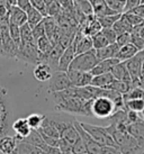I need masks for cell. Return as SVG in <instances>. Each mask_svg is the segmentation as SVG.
Masks as SVG:
<instances>
[{
    "instance_id": "6da1fadb",
    "label": "cell",
    "mask_w": 144,
    "mask_h": 154,
    "mask_svg": "<svg viewBox=\"0 0 144 154\" xmlns=\"http://www.w3.org/2000/svg\"><path fill=\"white\" fill-rule=\"evenodd\" d=\"M106 128L122 154H135L142 149L137 141L127 132L126 127H118L110 123Z\"/></svg>"
},
{
    "instance_id": "7a4b0ae2",
    "label": "cell",
    "mask_w": 144,
    "mask_h": 154,
    "mask_svg": "<svg viewBox=\"0 0 144 154\" xmlns=\"http://www.w3.org/2000/svg\"><path fill=\"white\" fill-rule=\"evenodd\" d=\"M92 100H83L77 96L64 99L61 103H55V109L58 111H63L73 115L92 116Z\"/></svg>"
},
{
    "instance_id": "3957f363",
    "label": "cell",
    "mask_w": 144,
    "mask_h": 154,
    "mask_svg": "<svg viewBox=\"0 0 144 154\" xmlns=\"http://www.w3.org/2000/svg\"><path fill=\"white\" fill-rule=\"evenodd\" d=\"M80 125L82 126V128L85 129L86 132L88 133L90 136L92 137L99 145H102V147L104 146L117 147L116 144H115L114 140H113V137L110 136V134L108 133L106 127L98 126V125L88 124V123H82V122H80Z\"/></svg>"
},
{
    "instance_id": "277c9868",
    "label": "cell",
    "mask_w": 144,
    "mask_h": 154,
    "mask_svg": "<svg viewBox=\"0 0 144 154\" xmlns=\"http://www.w3.org/2000/svg\"><path fill=\"white\" fill-rule=\"evenodd\" d=\"M118 111L115 103L109 98L106 97H99V98L93 99L92 101V116L96 118L108 119L110 116H113Z\"/></svg>"
},
{
    "instance_id": "5b68a950",
    "label": "cell",
    "mask_w": 144,
    "mask_h": 154,
    "mask_svg": "<svg viewBox=\"0 0 144 154\" xmlns=\"http://www.w3.org/2000/svg\"><path fill=\"white\" fill-rule=\"evenodd\" d=\"M98 59L96 56V50L79 54L74 57V60L72 61L71 65L69 70H77V71H82V72H91L96 65L98 64ZM68 70V71H69Z\"/></svg>"
},
{
    "instance_id": "8992f818",
    "label": "cell",
    "mask_w": 144,
    "mask_h": 154,
    "mask_svg": "<svg viewBox=\"0 0 144 154\" xmlns=\"http://www.w3.org/2000/svg\"><path fill=\"white\" fill-rule=\"evenodd\" d=\"M39 55L36 43H20L18 47L16 59L30 64H39Z\"/></svg>"
},
{
    "instance_id": "52a82bcc",
    "label": "cell",
    "mask_w": 144,
    "mask_h": 154,
    "mask_svg": "<svg viewBox=\"0 0 144 154\" xmlns=\"http://www.w3.org/2000/svg\"><path fill=\"white\" fill-rule=\"evenodd\" d=\"M144 62V51H140L135 56H133L132 59L125 61L124 63L126 65L127 70L130 72V75L133 81V88L137 87V83L140 81V75L142 72V66Z\"/></svg>"
},
{
    "instance_id": "ba28073f",
    "label": "cell",
    "mask_w": 144,
    "mask_h": 154,
    "mask_svg": "<svg viewBox=\"0 0 144 154\" xmlns=\"http://www.w3.org/2000/svg\"><path fill=\"white\" fill-rule=\"evenodd\" d=\"M49 82H50L49 83V92L51 94L67 90L72 87V83L69 79L68 73L62 72V71H54L51 80Z\"/></svg>"
},
{
    "instance_id": "9c48e42d",
    "label": "cell",
    "mask_w": 144,
    "mask_h": 154,
    "mask_svg": "<svg viewBox=\"0 0 144 154\" xmlns=\"http://www.w3.org/2000/svg\"><path fill=\"white\" fill-rule=\"evenodd\" d=\"M9 129V109L6 90L0 88V138L7 135Z\"/></svg>"
},
{
    "instance_id": "30bf717a",
    "label": "cell",
    "mask_w": 144,
    "mask_h": 154,
    "mask_svg": "<svg viewBox=\"0 0 144 154\" xmlns=\"http://www.w3.org/2000/svg\"><path fill=\"white\" fill-rule=\"evenodd\" d=\"M73 124H74V126H76L77 131H78V133H79V135H80V137H81V140H82L83 144H85L87 153L88 154H100L102 153V146L99 145L97 142L95 141L92 137L90 136L89 134L82 128V126L80 125V122H79V120H74Z\"/></svg>"
},
{
    "instance_id": "8fae6325",
    "label": "cell",
    "mask_w": 144,
    "mask_h": 154,
    "mask_svg": "<svg viewBox=\"0 0 144 154\" xmlns=\"http://www.w3.org/2000/svg\"><path fill=\"white\" fill-rule=\"evenodd\" d=\"M69 79L72 83V87L82 88V87L91 86L93 75L90 72H82L77 70H69L68 72Z\"/></svg>"
},
{
    "instance_id": "7c38bea8",
    "label": "cell",
    "mask_w": 144,
    "mask_h": 154,
    "mask_svg": "<svg viewBox=\"0 0 144 154\" xmlns=\"http://www.w3.org/2000/svg\"><path fill=\"white\" fill-rule=\"evenodd\" d=\"M73 44L76 46V53L77 55L82 54V53H87V52L93 50L92 46V39L90 36L86 35L81 29L77 30L76 37L73 41Z\"/></svg>"
},
{
    "instance_id": "4fadbf2b",
    "label": "cell",
    "mask_w": 144,
    "mask_h": 154,
    "mask_svg": "<svg viewBox=\"0 0 144 154\" xmlns=\"http://www.w3.org/2000/svg\"><path fill=\"white\" fill-rule=\"evenodd\" d=\"M77 56L76 53V46L74 44L72 43L69 47H67L64 50L63 54L60 59V63H59V70L58 71H62V72H68L69 68L71 65L72 61L74 60V57Z\"/></svg>"
},
{
    "instance_id": "5bb4252c",
    "label": "cell",
    "mask_w": 144,
    "mask_h": 154,
    "mask_svg": "<svg viewBox=\"0 0 144 154\" xmlns=\"http://www.w3.org/2000/svg\"><path fill=\"white\" fill-rule=\"evenodd\" d=\"M13 128L16 133V137L19 141L27 138L33 131L27 122V118H18L17 120H15L13 124Z\"/></svg>"
},
{
    "instance_id": "9a60e30c",
    "label": "cell",
    "mask_w": 144,
    "mask_h": 154,
    "mask_svg": "<svg viewBox=\"0 0 144 154\" xmlns=\"http://www.w3.org/2000/svg\"><path fill=\"white\" fill-rule=\"evenodd\" d=\"M19 144V140L16 136H6L0 138V152L2 154H15Z\"/></svg>"
},
{
    "instance_id": "2e32d148",
    "label": "cell",
    "mask_w": 144,
    "mask_h": 154,
    "mask_svg": "<svg viewBox=\"0 0 144 154\" xmlns=\"http://www.w3.org/2000/svg\"><path fill=\"white\" fill-rule=\"evenodd\" d=\"M127 132L135 138L141 147H144V119L141 118L135 123L127 125Z\"/></svg>"
},
{
    "instance_id": "e0dca14e",
    "label": "cell",
    "mask_w": 144,
    "mask_h": 154,
    "mask_svg": "<svg viewBox=\"0 0 144 154\" xmlns=\"http://www.w3.org/2000/svg\"><path fill=\"white\" fill-rule=\"evenodd\" d=\"M121 62L117 59H108V60H104L98 62V64L91 70V74L93 77L96 75H100V74H105V73H110L111 70L114 69L115 65H117Z\"/></svg>"
},
{
    "instance_id": "ac0fdd59",
    "label": "cell",
    "mask_w": 144,
    "mask_h": 154,
    "mask_svg": "<svg viewBox=\"0 0 144 154\" xmlns=\"http://www.w3.org/2000/svg\"><path fill=\"white\" fill-rule=\"evenodd\" d=\"M9 22L16 26L21 27L23 25L27 24V15L26 11L20 9L18 6H13L9 8Z\"/></svg>"
},
{
    "instance_id": "d6986e66",
    "label": "cell",
    "mask_w": 144,
    "mask_h": 154,
    "mask_svg": "<svg viewBox=\"0 0 144 154\" xmlns=\"http://www.w3.org/2000/svg\"><path fill=\"white\" fill-rule=\"evenodd\" d=\"M53 69L50 65L45 64V63H39L35 66L34 69V77L36 80L41 82H46L51 80L52 75H53Z\"/></svg>"
},
{
    "instance_id": "ffe728a7",
    "label": "cell",
    "mask_w": 144,
    "mask_h": 154,
    "mask_svg": "<svg viewBox=\"0 0 144 154\" xmlns=\"http://www.w3.org/2000/svg\"><path fill=\"white\" fill-rule=\"evenodd\" d=\"M121 47L117 44H109L108 46L104 47L102 50H97L96 51V56H97L98 61L108 60V59H116V56L118 54Z\"/></svg>"
},
{
    "instance_id": "44dd1931",
    "label": "cell",
    "mask_w": 144,
    "mask_h": 154,
    "mask_svg": "<svg viewBox=\"0 0 144 154\" xmlns=\"http://www.w3.org/2000/svg\"><path fill=\"white\" fill-rule=\"evenodd\" d=\"M111 74L113 77L115 78V80H118V81H124V82H128V83H132L133 85V81H132V78L130 75V72L127 70L126 65L124 62H119L117 65H115L114 69L111 70Z\"/></svg>"
},
{
    "instance_id": "7402d4cb",
    "label": "cell",
    "mask_w": 144,
    "mask_h": 154,
    "mask_svg": "<svg viewBox=\"0 0 144 154\" xmlns=\"http://www.w3.org/2000/svg\"><path fill=\"white\" fill-rule=\"evenodd\" d=\"M93 15L96 17H105V16H111V15H117L115 10L109 8L104 0H96L92 4Z\"/></svg>"
},
{
    "instance_id": "603a6c76",
    "label": "cell",
    "mask_w": 144,
    "mask_h": 154,
    "mask_svg": "<svg viewBox=\"0 0 144 154\" xmlns=\"http://www.w3.org/2000/svg\"><path fill=\"white\" fill-rule=\"evenodd\" d=\"M114 81L115 78L113 77L111 73H105V74H100V75L93 77L92 81H91V86L97 87V88H102V89H107Z\"/></svg>"
},
{
    "instance_id": "cb8c5ba5",
    "label": "cell",
    "mask_w": 144,
    "mask_h": 154,
    "mask_svg": "<svg viewBox=\"0 0 144 154\" xmlns=\"http://www.w3.org/2000/svg\"><path fill=\"white\" fill-rule=\"evenodd\" d=\"M139 50H137V47H135L133 44H127L125 46L121 47V50H119L118 54L116 56V59L119 60L121 62H125V61L130 60L132 59L133 56H135L137 53H139Z\"/></svg>"
},
{
    "instance_id": "d4e9b609",
    "label": "cell",
    "mask_w": 144,
    "mask_h": 154,
    "mask_svg": "<svg viewBox=\"0 0 144 154\" xmlns=\"http://www.w3.org/2000/svg\"><path fill=\"white\" fill-rule=\"evenodd\" d=\"M26 15H27V24L32 28H34L36 25L41 24L44 20V18H45L43 16V14L39 10H37L36 8H34L33 6L26 11Z\"/></svg>"
},
{
    "instance_id": "484cf974",
    "label": "cell",
    "mask_w": 144,
    "mask_h": 154,
    "mask_svg": "<svg viewBox=\"0 0 144 154\" xmlns=\"http://www.w3.org/2000/svg\"><path fill=\"white\" fill-rule=\"evenodd\" d=\"M113 29L116 32V34L118 36V35L125 34V33H132L133 32V26L127 22L125 16L122 14V17L115 23V25L113 26Z\"/></svg>"
},
{
    "instance_id": "4316f807",
    "label": "cell",
    "mask_w": 144,
    "mask_h": 154,
    "mask_svg": "<svg viewBox=\"0 0 144 154\" xmlns=\"http://www.w3.org/2000/svg\"><path fill=\"white\" fill-rule=\"evenodd\" d=\"M125 110L134 111L137 114L144 112V99H131L125 101Z\"/></svg>"
},
{
    "instance_id": "83f0119b",
    "label": "cell",
    "mask_w": 144,
    "mask_h": 154,
    "mask_svg": "<svg viewBox=\"0 0 144 154\" xmlns=\"http://www.w3.org/2000/svg\"><path fill=\"white\" fill-rule=\"evenodd\" d=\"M36 45H37V48L38 51H39V53H41V55H46V54H49L53 50V47H54L53 43L51 42V39L49 38L46 35L41 37L39 39H37Z\"/></svg>"
},
{
    "instance_id": "f1b7e54d",
    "label": "cell",
    "mask_w": 144,
    "mask_h": 154,
    "mask_svg": "<svg viewBox=\"0 0 144 154\" xmlns=\"http://www.w3.org/2000/svg\"><path fill=\"white\" fill-rule=\"evenodd\" d=\"M72 1H73V5H74L77 10L81 11L83 15H86V16L93 15L92 5L89 0H72Z\"/></svg>"
},
{
    "instance_id": "f546056e",
    "label": "cell",
    "mask_w": 144,
    "mask_h": 154,
    "mask_svg": "<svg viewBox=\"0 0 144 154\" xmlns=\"http://www.w3.org/2000/svg\"><path fill=\"white\" fill-rule=\"evenodd\" d=\"M44 27H45V33H46V36L49 37L50 39H52L53 37V35L55 34V32L58 29V23H56V19L54 17H50V16H47V17L44 18Z\"/></svg>"
},
{
    "instance_id": "4dcf8cb0",
    "label": "cell",
    "mask_w": 144,
    "mask_h": 154,
    "mask_svg": "<svg viewBox=\"0 0 144 154\" xmlns=\"http://www.w3.org/2000/svg\"><path fill=\"white\" fill-rule=\"evenodd\" d=\"M133 88V85L132 83H128V82H124V81H118V80H115L111 85H110L107 89L109 90H114L116 92H118L121 94H126L130 90Z\"/></svg>"
},
{
    "instance_id": "1f68e13d",
    "label": "cell",
    "mask_w": 144,
    "mask_h": 154,
    "mask_svg": "<svg viewBox=\"0 0 144 154\" xmlns=\"http://www.w3.org/2000/svg\"><path fill=\"white\" fill-rule=\"evenodd\" d=\"M20 37L21 43H35L33 29L28 24H25L20 27Z\"/></svg>"
},
{
    "instance_id": "d6a6232c",
    "label": "cell",
    "mask_w": 144,
    "mask_h": 154,
    "mask_svg": "<svg viewBox=\"0 0 144 154\" xmlns=\"http://www.w3.org/2000/svg\"><path fill=\"white\" fill-rule=\"evenodd\" d=\"M122 17V14L117 15H111V16H105V17H97L102 28H113L115 23Z\"/></svg>"
},
{
    "instance_id": "836d02e7",
    "label": "cell",
    "mask_w": 144,
    "mask_h": 154,
    "mask_svg": "<svg viewBox=\"0 0 144 154\" xmlns=\"http://www.w3.org/2000/svg\"><path fill=\"white\" fill-rule=\"evenodd\" d=\"M27 118V122L30 124V128L32 129H38L41 128L43 122L45 119V116L44 115H39V114H30Z\"/></svg>"
},
{
    "instance_id": "e575fe53",
    "label": "cell",
    "mask_w": 144,
    "mask_h": 154,
    "mask_svg": "<svg viewBox=\"0 0 144 154\" xmlns=\"http://www.w3.org/2000/svg\"><path fill=\"white\" fill-rule=\"evenodd\" d=\"M91 39H92L93 50H96V51H97V50H102V48H104V47H106L109 45L108 41L105 38V36H104L102 33H99V34L92 36Z\"/></svg>"
},
{
    "instance_id": "d590c367",
    "label": "cell",
    "mask_w": 144,
    "mask_h": 154,
    "mask_svg": "<svg viewBox=\"0 0 144 154\" xmlns=\"http://www.w3.org/2000/svg\"><path fill=\"white\" fill-rule=\"evenodd\" d=\"M62 10H63L62 6L56 0L52 1L51 4L46 6V15L50 16V17H56L58 15H60V14L62 13Z\"/></svg>"
},
{
    "instance_id": "8d00e7d4",
    "label": "cell",
    "mask_w": 144,
    "mask_h": 154,
    "mask_svg": "<svg viewBox=\"0 0 144 154\" xmlns=\"http://www.w3.org/2000/svg\"><path fill=\"white\" fill-rule=\"evenodd\" d=\"M125 18L127 19V22L130 23L132 26H133V28L134 27H137V26L142 25L144 23V19L142 17H140L139 15H136L134 13H124L123 14Z\"/></svg>"
},
{
    "instance_id": "74e56055",
    "label": "cell",
    "mask_w": 144,
    "mask_h": 154,
    "mask_svg": "<svg viewBox=\"0 0 144 154\" xmlns=\"http://www.w3.org/2000/svg\"><path fill=\"white\" fill-rule=\"evenodd\" d=\"M9 33H10V37H11V39L16 43V45L19 46L21 43L20 27H19V26L14 25V24H10V25H9Z\"/></svg>"
},
{
    "instance_id": "f35d334b",
    "label": "cell",
    "mask_w": 144,
    "mask_h": 154,
    "mask_svg": "<svg viewBox=\"0 0 144 154\" xmlns=\"http://www.w3.org/2000/svg\"><path fill=\"white\" fill-rule=\"evenodd\" d=\"M100 33L105 36V38L108 41V43H109V44H115V43H116V39H117V34H116V32H115L113 28H102Z\"/></svg>"
},
{
    "instance_id": "ab89813d",
    "label": "cell",
    "mask_w": 144,
    "mask_h": 154,
    "mask_svg": "<svg viewBox=\"0 0 144 154\" xmlns=\"http://www.w3.org/2000/svg\"><path fill=\"white\" fill-rule=\"evenodd\" d=\"M105 4L111 8L113 10H115L116 13L123 14L124 13V4H122L119 0H104Z\"/></svg>"
},
{
    "instance_id": "60d3db41",
    "label": "cell",
    "mask_w": 144,
    "mask_h": 154,
    "mask_svg": "<svg viewBox=\"0 0 144 154\" xmlns=\"http://www.w3.org/2000/svg\"><path fill=\"white\" fill-rule=\"evenodd\" d=\"M33 29V36H34V41L35 43L37 42V39H39L41 37L43 36H45L46 33H45V27H44V23H41V24H38L34 27V28H32Z\"/></svg>"
},
{
    "instance_id": "b9f144b4",
    "label": "cell",
    "mask_w": 144,
    "mask_h": 154,
    "mask_svg": "<svg viewBox=\"0 0 144 154\" xmlns=\"http://www.w3.org/2000/svg\"><path fill=\"white\" fill-rule=\"evenodd\" d=\"M131 43L135 47H137L139 51H144V38H142L140 35L132 32V41Z\"/></svg>"
},
{
    "instance_id": "7bdbcfd3",
    "label": "cell",
    "mask_w": 144,
    "mask_h": 154,
    "mask_svg": "<svg viewBox=\"0 0 144 154\" xmlns=\"http://www.w3.org/2000/svg\"><path fill=\"white\" fill-rule=\"evenodd\" d=\"M132 41V33H125V34L118 35L117 39H116V44L119 47H123L127 44H131Z\"/></svg>"
},
{
    "instance_id": "ee69618b",
    "label": "cell",
    "mask_w": 144,
    "mask_h": 154,
    "mask_svg": "<svg viewBox=\"0 0 144 154\" xmlns=\"http://www.w3.org/2000/svg\"><path fill=\"white\" fill-rule=\"evenodd\" d=\"M80 136V135H79ZM72 150H73V153L74 154H86L87 153V150H86V146L83 144V142L81 140V137H79L77 142L72 145Z\"/></svg>"
},
{
    "instance_id": "f6af8a7d",
    "label": "cell",
    "mask_w": 144,
    "mask_h": 154,
    "mask_svg": "<svg viewBox=\"0 0 144 154\" xmlns=\"http://www.w3.org/2000/svg\"><path fill=\"white\" fill-rule=\"evenodd\" d=\"M141 4H142V0H126V2L124 5V13H131Z\"/></svg>"
},
{
    "instance_id": "bcb514c9",
    "label": "cell",
    "mask_w": 144,
    "mask_h": 154,
    "mask_svg": "<svg viewBox=\"0 0 144 154\" xmlns=\"http://www.w3.org/2000/svg\"><path fill=\"white\" fill-rule=\"evenodd\" d=\"M100 154H122V152H121L117 147H113V146H104Z\"/></svg>"
},
{
    "instance_id": "7dc6e473",
    "label": "cell",
    "mask_w": 144,
    "mask_h": 154,
    "mask_svg": "<svg viewBox=\"0 0 144 154\" xmlns=\"http://www.w3.org/2000/svg\"><path fill=\"white\" fill-rule=\"evenodd\" d=\"M16 6H18L24 11H27L32 7V4H30V0H17V5Z\"/></svg>"
},
{
    "instance_id": "c3c4849f",
    "label": "cell",
    "mask_w": 144,
    "mask_h": 154,
    "mask_svg": "<svg viewBox=\"0 0 144 154\" xmlns=\"http://www.w3.org/2000/svg\"><path fill=\"white\" fill-rule=\"evenodd\" d=\"M131 13H134V14H136V15H139L140 17H142L144 19V5L143 4H141L139 7L136 9H134L133 11H131Z\"/></svg>"
},
{
    "instance_id": "681fc988",
    "label": "cell",
    "mask_w": 144,
    "mask_h": 154,
    "mask_svg": "<svg viewBox=\"0 0 144 154\" xmlns=\"http://www.w3.org/2000/svg\"><path fill=\"white\" fill-rule=\"evenodd\" d=\"M7 1V6H8V9L13 6H16L17 5V0H6Z\"/></svg>"
},
{
    "instance_id": "f907efd6",
    "label": "cell",
    "mask_w": 144,
    "mask_h": 154,
    "mask_svg": "<svg viewBox=\"0 0 144 154\" xmlns=\"http://www.w3.org/2000/svg\"><path fill=\"white\" fill-rule=\"evenodd\" d=\"M44 1H45V5L47 6V5H50L52 1H54V0H44Z\"/></svg>"
},
{
    "instance_id": "816d5d0a",
    "label": "cell",
    "mask_w": 144,
    "mask_h": 154,
    "mask_svg": "<svg viewBox=\"0 0 144 154\" xmlns=\"http://www.w3.org/2000/svg\"><path fill=\"white\" fill-rule=\"evenodd\" d=\"M119 1H121L122 4H124V5H125V2H126V0H119Z\"/></svg>"
},
{
    "instance_id": "f5cc1de1",
    "label": "cell",
    "mask_w": 144,
    "mask_h": 154,
    "mask_svg": "<svg viewBox=\"0 0 144 154\" xmlns=\"http://www.w3.org/2000/svg\"><path fill=\"white\" fill-rule=\"evenodd\" d=\"M89 1H90V2H91V5H92L93 2H95V1H96V0H89Z\"/></svg>"
},
{
    "instance_id": "db71d44e",
    "label": "cell",
    "mask_w": 144,
    "mask_h": 154,
    "mask_svg": "<svg viewBox=\"0 0 144 154\" xmlns=\"http://www.w3.org/2000/svg\"><path fill=\"white\" fill-rule=\"evenodd\" d=\"M142 72H144V62H143V66H142Z\"/></svg>"
},
{
    "instance_id": "11a10c76",
    "label": "cell",
    "mask_w": 144,
    "mask_h": 154,
    "mask_svg": "<svg viewBox=\"0 0 144 154\" xmlns=\"http://www.w3.org/2000/svg\"><path fill=\"white\" fill-rule=\"evenodd\" d=\"M142 4H143V5H144V0H142Z\"/></svg>"
},
{
    "instance_id": "9f6ffc18",
    "label": "cell",
    "mask_w": 144,
    "mask_h": 154,
    "mask_svg": "<svg viewBox=\"0 0 144 154\" xmlns=\"http://www.w3.org/2000/svg\"><path fill=\"white\" fill-rule=\"evenodd\" d=\"M86 154H88V153H86Z\"/></svg>"
},
{
    "instance_id": "6f0895ef",
    "label": "cell",
    "mask_w": 144,
    "mask_h": 154,
    "mask_svg": "<svg viewBox=\"0 0 144 154\" xmlns=\"http://www.w3.org/2000/svg\"><path fill=\"white\" fill-rule=\"evenodd\" d=\"M143 154H144V153H143Z\"/></svg>"
}]
</instances>
